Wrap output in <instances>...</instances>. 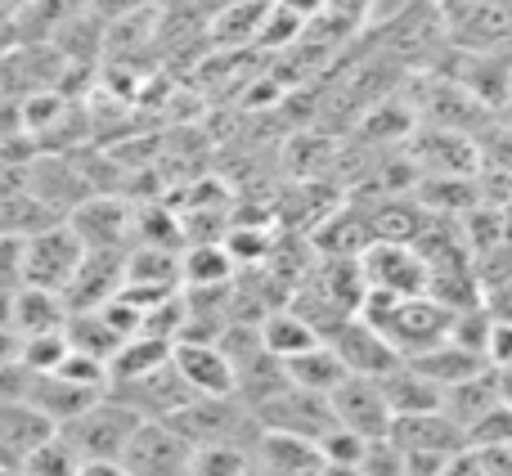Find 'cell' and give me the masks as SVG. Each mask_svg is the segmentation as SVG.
Wrapping results in <instances>:
<instances>
[{
    "instance_id": "obj_15",
    "label": "cell",
    "mask_w": 512,
    "mask_h": 476,
    "mask_svg": "<svg viewBox=\"0 0 512 476\" xmlns=\"http://www.w3.org/2000/svg\"><path fill=\"white\" fill-rule=\"evenodd\" d=\"M117 288H122V252H86L72 283L63 288V306H68V315L72 310H95L113 301Z\"/></svg>"
},
{
    "instance_id": "obj_35",
    "label": "cell",
    "mask_w": 512,
    "mask_h": 476,
    "mask_svg": "<svg viewBox=\"0 0 512 476\" xmlns=\"http://www.w3.org/2000/svg\"><path fill=\"white\" fill-rule=\"evenodd\" d=\"M279 9H288V14H297L301 23H310L315 14H324V0H274Z\"/></svg>"
},
{
    "instance_id": "obj_23",
    "label": "cell",
    "mask_w": 512,
    "mask_h": 476,
    "mask_svg": "<svg viewBox=\"0 0 512 476\" xmlns=\"http://www.w3.org/2000/svg\"><path fill=\"white\" fill-rule=\"evenodd\" d=\"M171 360V342L149 333H135L108 355V382H126V378H140V373L158 369V364Z\"/></svg>"
},
{
    "instance_id": "obj_5",
    "label": "cell",
    "mask_w": 512,
    "mask_h": 476,
    "mask_svg": "<svg viewBox=\"0 0 512 476\" xmlns=\"http://www.w3.org/2000/svg\"><path fill=\"white\" fill-rule=\"evenodd\" d=\"M256 427L265 432H292V436H306V441H319L333 423V409H328V396H315V391H301V387H283L274 391L270 400L252 409Z\"/></svg>"
},
{
    "instance_id": "obj_6",
    "label": "cell",
    "mask_w": 512,
    "mask_h": 476,
    "mask_svg": "<svg viewBox=\"0 0 512 476\" xmlns=\"http://www.w3.org/2000/svg\"><path fill=\"white\" fill-rule=\"evenodd\" d=\"M355 265L364 274V288L373 292H391V297L427 292V265L409 243H369L355 256Z\"/></svg>"
},
{
    "instance_id": "obj_11",
    "label": "cell",
    "mask_w": 512,
    "mask_h": 476,
    "mask_svg": "<svg viewBox=\"0 0 512 476\" xmlns=\"http://www.w3.org/2000/svg\"><path fill=\"white\" fill-rule=\"evenodd\" d=\"M481 144L468 140V131H445V126H423L409 144V162L423 176H477Z\"/></svg>"
},
{
    "instance_id": "obj_20",
    "label": "cell",
    "mask_w": 512,
    "mask_h": 476,
    "mask_svg": "<svg viewBox=\"0 0 512 476\" xmlns=\"http://www.w3.org/2000/svg\"><path fill=\"white\" fill-rule=\"evenodd\" d=\"M256 342H261L274 360H292V355L319 346V337L310 333V328L301 324L288 306H274V310H265V315L256 319Z\"/></svg>"
},
{
    "instance_id": "obj_34",
    "label": "cell",
    "mask_w": 512,
    "mask_h": 476,
    "mask_svg": "<svg viewBox=\"0 0 512 476\" xmlns=\"http://www.w3.org/2000/svg\"><path fill=\"white\" fill-rule=\"evenodd\" d=\"M77 476H126V468L117 459H81Z\"/></svg>"
},
{
    "instance_id": "obj_30",
    "label": "cell",
    "mask_w": 512,
    "mask_h": 476,
    "mask_svg": "<svg viewBox=\"0 0 512 476\" xmlns=\"http://www.w3.org/2000/svg\"><path fill=\"white\" fill-rule=\"evenodd\" d=\"M499 441H512V405L486 409L472 427H463V445H499Z\"/></svg>"
},
{
    "instance_id": "obj_29",
    "label": "cell",
    "mask_w": 512,
    "mask_h": 476,
    "mask_svg": "<svg viewBox=\"0 0 512 476\" xmlns=\"http://www.w3.org/2000/svg\"><path fill=\"white\" fill-rule=\"evenodd\" d=\"M364 445H369L364 436L346 432V427H328V432L315 441V450H319V459L333 463V468H360Z\"/></svg>"
},
{
    "instance_id": "obj_36",
    "label": "cell",
    "mask_w": 512,
    "mask_h": 476,
    "mask_svg": "<svg viewBox=\"0 0 512 476\" xmlns=\"http://www.w3.org/2000/svg\"><path fill=\"white\" fill-rule=\"evenodd\" d=\"M243 476H270V472H261V468H252V463H248V472H243Z\"/></svg>"
},
{
    "instance_id": "obj_21",
    "label": "cell",
    "mask_w": 512,
    "mask_h": 476,
    "mask_svg": "<svg viewBox=\"0 0 512 476\" xmlns=\"http://www.w3.org/2000/svg\"><path fill=\"white\" fill-rule=\"evenodd\" d=\"M283 378H288L292 387H301V391L328 396V391H333L337 382L346 378V369H342V360L333 355V346L319 342V346H310V351H301V355H292V360H283Z\"/></svg>"
},
{
    "instance_id": "obj_17",
    "label": "cell",
    "mask_w": 512,
    "mask_h": 476,
    "mask_svg": "<svg viewBox=\"0 0 512 476\" xmlns=\"http://www.w3.org/2000/svg\"><path fill=\"white\" fill-rule=\"evenodd\" d=\"M382 391V405L391 409V418L396 414H427V409H436V400H441V387L436 382H427L418 369H409L405 360L396 364V369H387L382 378H373Z\"/></svg>"
},
{
    "instance_id": "obj_13",
    "label": "cell",
    "mask_w": 512,
    "mask_h": 476,
    "mask_svg": "<svg viewBox=\"0 0 512 476\" xmlns=\"http://www.w3.org/2000/svg\"><path fill=\"white\" fill-rule=\"evenodd\" d=\"M171 369L194 396H234L230 360L216 342H189V337L171 342Z\"/></svg>"
},
{
    "instance_id": "obj_2",
    "label": "cell",
    "mask_w": 512,
    "mask_h": 476,
    "mask_svg": "<svg viewBox=\"0 0 512 476\" xmlns=\"http://www.w3.org/2000/svg\"><path fill=\"white\" fill-rule=\"evenodd\" d=\"M144 418L131 414L126 405H117L113 396H95L81 414H72L63 427H54V432L68 441V450L77 454V459H122L126 441H131V432L140 427Z\"/></svg>"
},
{
    "instance_id": "obj_18",
    "label": "cell",
    "mask_w": 512,
    "mask_h": 476,
    "mask_svg": "<svg viewBox=\"0 0 512 476\" xmlns=\"http://www.w3.org/2000/svg\"><path fill=\"white\" fill-rule=\"evenodd\" d=\"M68 319V306H63L59 292H45V288H14V301H9V328L18 337H32V333H54L63 328Z\"/></svg>"
},
{
    "instance_id": "obj_27",
    "label": "cell",
    "mask_w": 512,
    "mask_h": 476,
    "mask_svg": "<svg viewBox=\"0 0 512 476\" xmlns=\"http://www.w3.org/2000/svg\"><path fill=\"white\" fill-rule=\"evenodd\" d=\"M63 355H68V337H63V328L18 337V364H23L27 373H54Z\"/></svg>"
},
{
    "instance_id": "obj_14",
    "label": "cell",
    "mask_w": 512,
    "mask_h": 476,
    "mask_svg": "<svg viewBox=\"0 0 512 476\" xmlns=\"http://www.w3.org/2000/svg\"><path fill=\"white\" fill-rule=\"evenodd\" d=\"M248 463L261 472H270V476H319V468H324L315 441L292 436V432H265V427L256 432Z\"/></svg>"
},
{
    "instance_id": "obj_22",
    "label": "cell",
    "mask_w": 512,
    "mask_h": 476,
    "mask_svg": "<svg viewBox=\"0 0 512 476\" xmlns=\"http://www.w3.org/2000/svg\"><path fill=\"white\" fill-rule=\"evenodd\" d=\"M234 279V261L221 243H185L180 252V288H225Z\"/></svg>"
},
{
    "instance_id": "obj_1",
    "label": "cell",
    "mask_w": 512,
    "mask_h": 476,
    "mask_svg": "<svg viewBox=\"0 0 512 476\" xmlns=\"http://www.w3.org/2000/svg\"><path fill=\"white\" fill-rule=\"evenodd\" d=\"M158 423H167L189 445H239V450H252L256 432H261L239 396H189L176 414L158 418Z\"/></svg>"
},
{
    "instance_id": "obj_16",
    "label": "cell",
    "mask_w": 512,
    "mask_h": 476,
    "mask_svg": "<svg viewBox=\"0 0 512 476\" xmlns=\"http://www.w3.org/2000/svg\"><path fill=\"white\" fill-rule=\"evenodd\" d=\"M369 243H373V234H369V221H364V212H355V207H342L337 216L328 212L324 221H319L315 238H310V252L328 256V261H355V256H360Z\"/></svg>"
},
{
    "instance_id": "obj_28",
    "label": "cell",
    "mask_w": 512,
    "mask_h": 476,
    "mask_svg": "<svg viewBox=\"0 0 512 476\" xmlns=\"http://www.w3.org/2000/svg\"><path fill=\"white\" fill-rule=\"evenodd\" d=\"M54 373H59L63 382H72V387H81V391H108V364L95 360V355L72 351V346H68V355L59 360Z\"/></svg>"
},
{
    "instance_id": "obj_31",
    "label": "cell",
    "mask_w": 512,
    "mask_h": 476,
    "mask_svg": "<svg viewBox=\"0 0 512 476\" xmlns=\"http://www.w3.org/2000/svg\"><path fill=\"white\" fill-rule=\"evenodd\" d=\"M355 472H360V476H405V454H400L387 436H378V441L364 445L360 468H355Z\"/></svg>"
},
{
    "instance_id": "obj_4",
    "label": "cell",
    "mask_w": 512,
    "mask_h": 476,
    "mask_svg": "<svg viewBox=\"0 0 512 476\" xmlns=\"http://www.w3.org/2000/svg\"><path fill=\"white\" fill-rule=\"evenodd\" d=\"M81 256V238L68 230V221H54V225H41L23 238V256H18V274H23L27 288H45V292H59L72 283L77 274Z\"/></svg>"
},
{
    "instance_id": "obj_33",
    "label": "cell",
    "mask_w": 512,
    "mask_h": 476,
    "mask_svg": "<svg viewBox=\"0 0 512 476\" xmlns=\"http://www.w3.org/2000/svg\"><path fill=\"white\" fill-rule=\"evenodd\" d=\"M472 459H477L481 476H512V441L499 445H468Z\"/></svg>"
},
{
    "instance_id": "obj_8",
    "label": "cell",
    "mask_w": 512,
    "mask_h": 476,
    "mask_svg": "<svg viewBox=\"0 0 512 476\" xmlns=\"http://www.w3.org/2000/svg\"><path fill=\"white\" fill-rule=\"evenodd\" d=\"M328 409H333L337 427L364 436V441H378L391 427V409L382 405V391L373 378H351V373H346V378L328 391Z\"/></svg>"
},
{
    "instance_id": "obj_3",
    "label": "cell",
    "mask_w": 512,
    "mask_h": 476,
    "mask_svg": "<svg viewBox=\"0 0 512 476\" xmlns=\"http://www.w3.org/2000/svg\"><path fill=\"white\" fill-rule=\"evenodd\" d=\"M387 441L405 454V476H436V468H441L454 450H463V432L441 409L396 414L387 427Z\"/></svg>"
},
{
    "instance_id": "obj_10",
    "label": "cell",
    "mask_w": 512,
    "mask_h": 476,
    "mask_svg": "<svg viewBox=\"0 0 512 476\" xmlns=\"http://www.w3.org/2000/svg\"><path fill=\"white\" fill-rule=\"evenodd\" d=\"M328 346H333V355L342 360V369L351 373V378H382L387 369H396L400 355L391 351V342L378 333V328H369L364 319H346L342 328H333L328 333Z\"/></svg>"
},
{
    "instance_id": "obj_12",
    "label": "cell",
    "mask_w": 512,
    "mask_h": 476,
    "mask_svg": "<svg viewBox=\"0 0 512 476\" xmlns=\"http://www.w3.org/2000/svg\"><path fill=\"white\" fill-rule=\"evenodd\" d=\"M495 405H508V369H490V364L481 373H472V378L441 387V400H436V409H441L459 432L472 427L486 409H495Z\"/></svg>"
},
{
    "instance_id": "obj_9",
    "label": "cell",
    "mask_w": 512,
    "mask_h": 476,
    "mask_svg": "<svg viewBox=\"0 0 512 476\" xmlns=\"http://www.w3.org/2000/svg\"><path fill=\"white\" fill-rule=\"evenodd\" d=\"M68 230L86 252H126L131 238V207L122 198H81L68 212Z\"/></svg>"
},
{
    "instance_id": "obj_7",
    "label": "cell",
    "mask_w": 512,
    "mask_h": 476,
    "mask_svg": "<svg viewBox=\"0 0 512 476\" xmlns=\"http://www.w3.org/2000/svg\"><path fill=\"white\" fill-rule=\"evenodd\" d=\"M126 476H185V463H189V441H180L167 423L158 418H144L140 427L131 432L126 441L122 459Z\"/></svg>"
},
{
    "instance_id": "obj_26",
    "label": "cell",
    "mask_w": 512,
    "mask_h": 476,
    "mask_svg": "<svg viewBox=\"0 0 512 476\" xmlns=\"http://www.w3.org/2000/svg\"><path fill=\"white\" fill-rule=\"evenodd\" d=\"M77 463H81V459L68 450V441L54 432V436H45L36 450L23 454L18 472H23V476H77Z\"/></svg>"
},
{
    "instance_id": "obj_19",
    "label": "cell",
    "mask_w": 512,
    "mask_h": 476,
    "mask_svg": "<svg viewBox=\"0 0 512 476\" xmlns=\"http://www.w3.org/2000/svg\"><path fill=\"white\" fill-rule=\"evenodd\" d=\"M405 364L423 373L427 382H436V387H450V382H463V378H472V373L486 369V360H481V355L454 346L450 337H445V342H436V346H427V351H418V355H409Z\"/></svg>"
},
{
    "instance_id": "obj_24",
    "label": "cell",
    "mask_w": 512,
    "mask_h": 476,
    "mask_svg": "<svg viewBox=\"0 0 512 476\" xmlns=\"http://www.w3.org/2000/svg\"><path fill=\"white\" fill-rule=\"evenodd\" d=\"M63 337H68L72 351L95 355V360H104V364H108V355L122 346V337L104 324V315H99V310H72V315L63 319Z\"/></svg>"
},
{
    "instance_id": "obj_32",
    "label": "cell",
    "mask_w": 512,
    "mask_h": 476,
    "mask_svg": "<svg viewBox=\"0 0 512 476\" xmlns=\"http://www.w3.org/2000/svg\"><path fill=\"white\" fill-rule=\"evenodd\" d=\"M508 355H512V328H508V319H490L486 342H481V360H486L490 369H508Z\"/></svg>"
},
{
    "instance_id": "obj_25",
    "label": "cell",
    "mask_w": 512,
    "mask_h": 476,
    "mask_svg": "<svg viewBox=\"0 0 512 476\" xmlns=\"http://www.w3.org/2000/svg\"><path fill=\"white\" fill-rule=\"evenodd\" d=\"M248 472V450L239 445H189L185 476H243Z\"/></svg>"
}]
</instances>
